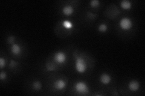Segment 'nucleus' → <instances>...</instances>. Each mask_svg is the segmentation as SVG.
<instances>
[{
	"label": "nucleus",
	"instance_id": "7ed1b4c3",
	"mask_svg": "<svg viewBox=\"0 0 145 96\" xmlns=\"http://www.w3.org/2000/svg\"><path fill=\"white\" fill-rule=\"evenodd\" d=\"M74 89L77 93L82 94H87L89 92V87L87 84L83 81H79L76 83Z\"/></svg>",
	"mask_w": 145,
	"mask_h": 96
},
{
	"label": "nucleus",
	"instance_id": "0eeeda50",
	"mask_svg": "<svg viewBox=\"0 0 145 96\" xmlns=\"http://www.w3.org/2000/svg\"><path fill=\"white\" fill-rule=\"evenodd\" d=\"M62 12L64 15L70 16L74 13V9L73 7V6L70 5H66L63 7L62 9Z\"/></svg>",
	"mask_w": 145,
	"mask_h": 96
},
{
	"label": "nucleus",
	"instance_id": "f257e3e1",
	"mask_svg": "<svg viewBox=\"0 0 145 96\" xmlns=\"http://www.w3.org/2000/svg\"><path fill=\"white\" fill-rule=\"evenodd\" d=\"M75 61V69L77 72L79 73H83L87 70V65L84 59L79 56H74Z\"/></svg>",
	"mask_w": 145,
	"mask_h": 96
},
{
	"label": "nucleus",
	"instance_id": "a211bd4d",
	"mask_svg": "<svg viewBox=\"0 0 145 96\" xmlns=\"http://www.w3.org/2000/svg\"><path fill=\"white\" fill-rule=\"evenodd\" d=\"M18 64V63L16 61H14L13 60H11V61H10V64H9V67L11 69H13L15 68V67L16 66V65Z\"/></svg>",
	"mask_w": 145,
	"mask_h": 96
},
{
	"label": "nucleus",
	"instance_id": "ddd939ff",
	"mask_svg": "<svg viewBox=\"0 0 145 96\" xmlns=\"http://www.w3.org/2000/svg\"><path fill=\"white\" fill-rule=\"evenodd\" d=\"M46 68L48 71H54L55 69H56V66L53 62H51V61H48L46 63Z\"/></svg>",
	"mask_w": 145,
	"mask_h": 96
},
{
	"label": "nucleus",
	"instance_id": "9b49d317",
	"mask_svg": "<svg viewBox=\"0 0 145 96\" xmlns=\"http://www.w3.org/2000/svg\"><path fill=\"white\" fill-rule=\"evenodd\" d=\"M32 87L36 91H39L42 88V83L39 81H35L33 82Z\"/></svg>",
	"mask_w": 145,
	"mask_h": 96
},
{
	"label": "nucleus",
	"instance_id": "2eb2a0df",
	"mask_svg": "<svg viewBox=\"0 0 145 96\" xmlns=\"http://www.w3.org/2000/svg\"><path fill=\"white\" fill-rule=\"evenodd\" d=\"M89 3H90L91 7L93 8L98 7L100 5V1L99 0H93V1H91Z\"/></svg>",
	"mask_w": 145,
	"mask_h": 96
},
{
	"label": "nucleus",
	"instance_id": "20e7f679",
	"mask_svg": "<svg viewBox=\"0 0 145 96\" xmlns=\"http://www.w3.org/2000/svg\"><path fill=\"white\" fill-rule=\"evenodd\" d=\"M54 60L59 64H64L67 60L66 54L63 51H58L54 55Z\"/></svg>",
	"mask_w": 145,
	"mask_h": 96
},
{
	"label": "nucleus",
	"instance_id": "9d476101",
	"mask_svg": "<svg viewBox=\"0 0 145 96\" xmlns=\"http://www.w3.org/2000/svg\"><path fill=\"white\" fill-rule=\"evenodd\" d=\"M120 7L124 10H129L132 7L131 2L128 0H123L120 2Z\"/></svg>",
	"mask_w": 145,
	"mask_h": 96
},
{
	"label": "nucleus",
	"instance_id": "4468645a",
	"mask_svg": "<svg viewBox=\"0 0 145 96\" xmlns=\"http://www.w3.org/2000/svg\"><path fill=\"white\" fill-rule=\"evenodd\" d=\"M98 30L101 32H105L108 30V26L105 24H100L98 27Z\"/></svg>",
	"mask_w": 145,
	"mask_h": 96
},
{
	"label": "nucleus",
	"instance_id": "f8f14e48",
	"mask_svg": "<svg viewBox=\"0 0 145 96\" xmlns=\"http://www.w3.org/2000/svg\"><path fill=\"white\" fill-rule=\"evenodd\" d=\"M62 26L67 30H71L73 28V24L72 22H71L70 21L67 20H64V22H62Z\"/></svg>",
	"mask_w": 145,
	"mask_h": 96
},
{
	"label": "nucleus",
	"instance_id": "f3484780",
	"mask_svg": "<svg viewBox=\"0 0 145 96\" xmlns=\"http://www.w3.org/2000/svg\"><path fill=\"white\" fill-rule=\"evenodd\" d=\"M87 16L88 17L89 19H95L96 18V16H97V15L96 14H94V13H91V12H87Z\"/></svg>",
	"mask_w": 145,
	"mask_h": 96
},
{
	"label": "nucleus",
	"instance_id": "f03ea898",
	"mask_svg": "<svg viewBox=\"0 0 145 96\" xmlns=\"http://www.w3.org/2000/svg\"><path fill=\"white\" fill-rule=\"evenodd\" d=\"M132 26H133V22L129 18H123L119 22L120 28L125 31L130 30L132 28Z\"/></svg>",
	"mask_w": 145,
	"mask_h": 96
},
{
	"label": "nucleus",
	"instance_id": "aec40b11",
	"mask_svg": "<svg viewBox=\"0 0 145 96\" xmlns=\"http://www.w3.org/2000/svg\"><path fill=\"white\" fill-rule=\"evenodd\" d=\"M6 77H7V74H6V73L4 72V71H2L1 73V75H0V79H1V81L4 80L5 79H6Z\"/></svg>",
	"mask_w": 145,
	"mask_h": 96
},
{
	"label": "nucleus",
	"instance_id": "39448f33",
	"mask_svg": "<svg viewBox=\"0 0 145 96\" xmlns=\"http://www.w3.org/2000/svg\"><path fill=\"white\" fill-rule=\"evenodd\" d=\"M140 85L139 82L137 80L131 81L128 83V88L132 92L137 91L140 88Z\"/></svg>",
	"mask_w": 145,
	"mask_h": 96
},
{
	"label": "nucleus",
	"instance_id": "6ab92c4d",
	"mask_svg": "<svg viewBox=\"0 0 145 96\" xmlns=\"http://www.w3.org/2000/svg\"><path fill=\"white\" fill-rule=\"evenodd\" d=\"M6 64V61L5 60H4L3 58H0V68L1 69H2L4 67V66H5Z\"/></svg>",
	"mask_w": 145,
	"mask_h": 96
},
{
	"label": "nucleus",
	"instance_id": "1a4fd4ad",
	"mask_svg": "<svg viewBox=\"0 0 145 96\" xmlns=\"http://www.w3.org/2000/svg\"><path fill=\"white\" fill-rule=\"evenodd\" d=\"M22 51L21 47L20 46L19 44L14 43L12 44L11 46V52L12 54L15 55H19V54H21Z\"/></svg>",
	"mask_w": 145,
	"mask_h": 96
},
{
	"label": "nucleus",
	"instance_id": "6e6552de",
	"mask_svg": "<svg viewBox=\"0 0 145 96\" xmlns=\"http://www.w3.org/2000/svg\"><path fill=\"white\" fill-rule=\"evenodd\" d=\"M100 81L103 85H108L111 82V77L108 73H102L100 76Z\"/></svg>",
	"mask_w": 145,
	"mask_h": 96
},
{
	"label": "nucleus",
	"instance_id": "dca6fc26",
	"mask_svg": "<svg viewBox=\"0 0 145 96\" xmlns=\"http://www.w3.org/2000/svg\"><path fill=\"white\" fill-rule=\"evenodd\" d=\"M7 42L9 44H13L15 43V37L13 36H11L9 37H8L7 38Z\"/></svg>",
	"mask_w": 145,
	"mask_h": 96
},
{
	"label": "nucleus",
	"instance_id": "423d86ee",
	"mask_svg": "<svg viewBox=\"0 0 145 96\" xmlns=\"http://www.w3.org/2000/svg\"><path fill=\"white\" fill-rule=\"evenodd\" d=\"M66 82L61 79L56 80L54 83V88L57 90H62L66 88Z\"/></svg>",
	"mask_w": 145,
	"mask_h": 96
}]
</instances>
